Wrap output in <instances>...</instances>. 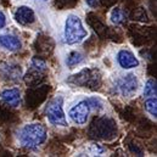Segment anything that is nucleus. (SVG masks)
Listing matches in <instances>:
<instances>
[{
  "label": "nucleus",
  "instance_id": "f03ea898",
  "mask_svg": "<svg viewBox=\"0 0 157 157\" xmlns=\"http://www.w3.org/2000/svg\"><path fill=\"white\" fill-rule=\"evenodd\" d=\"M63 37H65V41L68 45L79 44L88 37V31L84 28L82 20L77 15H70L66 18Z\"/></svg>",
  "mask_w": 157,
  "mask_h": 157
},
{
  "label": "nucleus",
  "instance_id": "7ed1b4c3",
  "mask_svg": "<svg viewBox=\"0 0 157 157\" xmlns=\"http://www.w3.org/2000/svg\"><path fill=\"white\" fill-rule=\"evenodd\" d=\"M45 115L49 122L54 125L67 127V119L63 112V99L62 96H55L45 106Z\"/></svg>",
  "mask_w": 157,
  "mask_h": 157
},
{
  "label": "nucleus",
  "instance_id": "a211bd4d",
  "mask_svg": "<svg viewBox=\"0 0 157 157\" xmlns=\"http://www.w3.org/2000/svg\"><path fill=\"white\" fill-rule=\"evenodd\" d=\"M86 1V4L89 5V6H91V7H95L96 5H98V0H85Z\"/></svg>",
  "mask_w": 157,
  "mask_h": 157
},
{
  "label": "nucleus",
  "instance_id": "39448f33",
  "mask_svg": "<svg viewBox=\"0 0 157 157\" xmlns=\"http://www.w3.org/2000/svg\"><path fill=\"white\" fill-rule=\"evenodd\" d=\"M116 93L124 98L133 96L138 90V79L134 75H127L116 80L115 84Z\"/></svg>",
  "mask_w": 157,
  "mask_h": 157
},
{
  "label": "nucleus",
  "instance_id": "1a4fd4ad",
  "mask_svg": "<svg viewBox=\"0 0 157 157\" xmlns=\"http://www.w3.org/2000/svg\"><path fill=\"white\" fill-rule=\"evenodd\" d=\"M0 98L12 107H17L21 104V93L17 88H10L2 90L0 93Z\"/></svg>",
  "mask_w": 157,
  "mask_h": 157
},
{
  "label": "nucleus",
  "instance_id": "f257e3e1",
  "mask_svg": "<svg viewBox=\"0 0 157 157\" xmlns=\"http://www.w3.org/2000/svg\"><path fill=\"white\" fill-rule=\"evenodd\" d=\"M46 138H48V132L45 127L40 123L26 124L20 130V134H18L21 145L29 150H37L40 145L45 143Z\"/></svg>",
  "mask_w": 157,
  "mask_h": 157
},
{
  "label": "nucleus",
  "instance_id": "0eeeda50",
  "mask_svg": "<svg viewBox=\"0 0 157 157\" xmlns=\"http://www.w3.org/2000/svg\"><path fill=\"white\" fill-rule=\"evenodd\" d=\"M118 65L124 70H132L139 66V60L135 57V55L129 50H119L117 54Z\"/></svg>",
  "mask_w": 157,
  "mask_h": 157
},
{
  "label": "nucleus",
  "instance_id": "4468645a",
  "mask_svg": "<svg viewBox=\"0 0 157 157\" xmlns=\"http://www.w3.org/2000/svg\"><path fill=\"white\" fill-rule=\"evenodd\" d=\"M145 109H146V111H147V112H149L151 116L156 117V116H157L156 96H151V98H149V99L145 101Z\"/></svg>",
  "mask_w": 157,
  "mask_h": 157
},
{
  "label": "nucleus",
  "instance_id": "dca6fc26",
  "mask_svg": "<svg viewBox=\"0 0 157 157\" xmlns=\"http://www.w3.org/2000/svg\"><path fill=\"white\" fill-rule=\"evenodd\" d=\"M32 67H33L36 71L41 72V71H44V70L46 68V63H45V61L40 60L38 57H34V59L32 60Z\"/></svg>",
  "mask_w": 157,
  "mask_h": 157
},
{
  "label": "nucleus",
  "instance_id": "ddd939ff",
  "mask_svg": "<svg viewBox=\"0 0 157 157\" xmlns=\"http://www.w3.org/2000/svg\"><path fill=\"white\" fill-rule=\"evenodd\" d=\"M144 96H146V98L156 96V80H154V79H149V80L145 83Z\"/></svg>",
  "mask_w": 157,
  "mask_h": 157
},
{
  "label": "nucleus",
  "instance_id": "9b49d317",
  "mask_svg": "<svg viewBox=\"0 0 157 157\" xmlns=\"http://www.w3.org/2000/svg\"><path fill=\"white\" fill-rule=\"evenodd\" d=\"M83 60H84L83 54H80L78 51H73V52L68 54V56H67V59H66V63H67V66H68L70 68H73L75 66L79 65Z\"/></svg>",
  "mask_w": 157,
  "mask_h": 157
},
{
  "label": "nucleus",
  "instance_id": "6e6552de",
  "mask_svg": "<svg viewBox=\"0 0 157 157\" xmlns=\"http://www.w3.org/2000/svg\"><path fill=\"white\" fill-rule=\"evenodd\" d=\"M15 20L22 26H29L36 21V13L29 6H20L15 12Z\"/></svg>",
  "mask_w": 157,
  "mask_h": 157
},
{
  "label": "nucleus",
  "instance_id": "423d86ee",
  "mask_svg": "<svg viewBox=\"0 0 157 157\" xmlns=\"http://www.w3.org/2000/svg\"><path fill=\"white\" fill-rule=\"evenodd\" d=\"M90 106L88 104L86 100H82L79 101L78 104H76L68 112V116L70 118L77 123L79 125H83L86 123L88 118H89V113H90Z\"/></svg>",
  "mask_w": 157,
  "mask_h": 157
},
{
  "label": "nucleus",
  "instance_id": "20e7f679",
  "mask_svg": "<svg viewBox=\"0 0 157 157\" xmlns=\"http://www.w3.org/2000/svg\"><path fill=\"white\" fill-rule=\"evenodd\" d=\"M117 132L116 123L110 119V118H99L95 121L91 125L90 134L94 138H100V139H110L113 138Z\"/></svg>",
  "mask_w": 157,
  "mask_h": 157
},
{
  "label": "nucleus",
  "instance_id": "9d476101",
  "mask_svg": "<svg viewBox=\"0 0 157 157\" xmlns=\"http://www.w3.org/2000/svg\"><path fill=\"white\" fill-rule=\"evenodd\" d=\"M0 45L7 51H17L21 49L22 43L15 36H0Z\"/></svg>",
  "mask_w": 157,
  "mask_h": 157
},
{
  "label": "nucleus",
  "instance_id": "f3484780",
  "mask_svg": "<svg viewBox=\"0 0 157 157\" xmlns=\"http://www.w3.org/2000/svg\"><path fill=\"white\" fill-rule=\"evenodd\" d=\"M6 26V16L2 11H0V29H2Z\"/></svg>",
  "mask_w": 157,
  "mask_h": 157
},
{
  "label": "nucleus",
  "instance_id": "2eb2a0df",
  "mask_svg": "<svg viewBox=\"0 0 157 157\" xmlns=\"http://www.w3.org/2000/svg\"><path fill=\"white\" fill-rule=\"evenodd\" d=\"M86 101H88L90 109H94V110H98V111L104 109L102 101L100 99H98V98H89V99H86Z\"/></svg>",
  "mask_w": 157,
  "mask_h": 157
},
{
  "label": "nucleus",
  "instance_id": "f8f14e48",
  "mask_svg": "<svg viewBox=\"0 0 157 157\" xmlns=\"http://www.w3.org/2000/svg\"><path fill=\"white\" fill-rule=\"evenodd\" d=\"M110 18H111V22L113 25H121V23H123L125 21V13H124V11L122 9L115 7L112 10V12H111Z\"/></svg>",
  "mask_w": 157,
  "mask_h": 157
}]
</instances>
